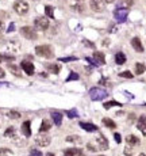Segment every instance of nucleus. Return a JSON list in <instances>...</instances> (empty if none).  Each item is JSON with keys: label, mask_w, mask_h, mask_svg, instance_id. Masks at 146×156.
Masks as SVG:
<instances>
[{"label": "nucleus", "mask_w": 146, "mask_h": 156, "mask_svg": "<svg viewBox=\"0 0 146 156\" xmlns=\"http://www.w3.org/2000/svg\"><path fill=\"white\" fill-rule=\"evenodd\" d=\"M7 117L11 119H19L20 118V113L19 112H15V110H10L7 112Z\"/></svg>", "instance_id": "a878e982"}, {"label": "nucleus", "mask_w": 146, "mask_h": 156, "mask_svg": "<svg viewBox=\"0 0 146 156\" xmlns=\"http://www.w3.org/2000/svg\"><path fill=\"white\" fill-rule=\"evenodd\" d=\"M103 124L106 125L107 128H110V129H115V128H117V124H115L111 118H103Z\"/></svg>", "instance_id": "b1692460"}, {"label": "nucleus", "mask_w": 146, "mask_h": 156, "mask_svg": "<svg viewBox=\"0 0 146 156\" xmlns=\"http://www.w3.org/2000/svg\"><path fill=\"white\" fill-rule=\"evenodd\" d=\"M34 25L38 30H42L43 31V30H46L49 27V20H47V18H45V16H38L34 19Z\"/></svg>", "instance_id": "423d86ee"}, {"label": "nucleus", "mask_w": 146, "mask_h": 156, "mask_svg": "<svg viewBox=\"0 0 146 156\" xmlns=\"http://www.w3.org/2000/svg\"><path fill=\"white\" fill-rule=\"evenodd\" d=\"M133 4H134V2H133V0H123V2H122V5H124V7H126V8L131 7Z\"/></svg>", "instance_id": "72a5a7b5"}, {"label": "nucleus", "mask_w": 146, "mask_h": 156, "mask_svg": "<svg viewBox=\"0 0 146 156\" xmlns=\"http://www.w3.org/2000/svg\"><path fill=\"white\" fill-rule=\"evenodd\" d=\"M99 84H107V80H106V79H100Z\"/></svg>", "instance_id": "49530a36"}, {"label": "nucleus", "mask_w": 146, "mask_h": 156, "mask_svg": "<svg viewBox=\"0 0 146 156\" xmlns=\"http://www.w3.org/2000/svg\"><path fill=\"white\" fill-rule=\"evenodd\" d=\"M66 115L69 117V118H77V117H79V112H77L76 109L68 110V112H66Z\"/></svg>", "instance_id": "c85d7f7f"}, {"label": "nucleus", "mask_w": 146, "mask_h": 156, "mask_svg": "<svg viewBox=\"0 0 146 156\" xmlns=\"http://www.w3.org/2000/svg\"><path fill=\"white\" fill-rule=\"evenodd\" d=\"M76 2H83V0H76Z\"/></svg>", "instance_id": "3c124183"}, {"label": "nucleus", "mask_w": 146, "mask_h": 156, "mask_svg": "<svg viewBox=\"0 0 146 156\" xmlns=\"http://www.w3.org/2000/svg\"><path fill=\"white\" fill-rule=\"evenodd\" d=\"M50 137L47 136V134H45V133H41V134H38L37 137H35V144L37 145H39V147H47L50 144Z\"/></svg>", "instance_id": "0eeeda50"}, {"label": "nucleus", "mask_w": 146, "mask_h": 156, "mask_svg": "<svg viewBox=\"0 0 146 156\" xmlns=\"http://www.w3.org/2000/svg\"><path fill=\"white\" fill-rule=\"evenodd\" d=\"M80 79V76L76 73V72H70L69 73V77L66 79V82H70V80H79Z\"/></svg>", "instance_id": "2f4dec72"}, {"label": "nucleus", "mask_w": 146, "mask_h": 156, "mask_svg": "<svg viewBox=\"0 0 146 156\" xmlns=\"http://www.w3.org/2000/svg\"><path fill=\"white\" fill-rule=\"evenodd\" d=\"M139 156H146V155H145V154H141V155H139Z\"/></svg>", "instance_id": "8fccbe9b"}, {"label": "nucleus", "mask_w": 146, "mask_h": 156, "mask_svg": "<svg viewBox=\"0 0 146 156\" xmlns=\"http://www.w3.org/2000/svg\"><path fill=\"white\" fill-rule=\"evenodd\" d=\"M72 10H76L77 12H81V11H84V7H81V5H72Z\"/></svg>", "instance_id": "c9c22d12"}, {"label": "nucleus", "mask_w": 146, "mask_h": 156, "mask_svg": "<svg viewBox=\"0 0 146 156\" xmlns=\"http://www.w3.org/2000/svg\"><path fill=\"white\" fill-rule=\"evenodd\" d=\"M3 30H4V23L0 20V33H3Z\"/></svg>", "instance_id": "c03bdc74"}, {"label": "nucleus", "mask_w": 146, "mask_h": 156, "mask_svg": "<svg viewBox=\"0 0 146 156\" xmlns=\"http://www.w3.org/2000/svg\"><path fill=\"white\" fill-rule=\"evenodd\" d=\"M145 71H146L145 64H142V62H137L135 64V73L137 75H142Z\"/></svg>", "instance_id": "5701e85b"}, {"label": "nucleus", "mask_w": 146, "mask_h": 156, "mask_svg": "<svg viewBox=\"0 0 146 156\" xmlns=\"http://www.w3.org/2000/svg\"><path fill=\"white\" fill-rule=\"evenodd\" d=\"M79 125H80V128H83V130L89 132V133H92V132H97V130H99V128H97V125L91 124V122H80Z\"/></svg>", "instance_id": "9d476101"}, {"label": "nucleus", "mask_w": 146, "mask_h": 156, "mask_svg": "<svg viewBox=\"0 0 146 156\" xmlns=\"http://www.w3.org/2000/svg\"><path fill=\"white\" fill-rule=\"evenodd\" d=\"M46 156H56V155H54V154H52V152H49V154H47Z\"/></svg>", "instance_id": "09e8293b"}, {"label": "nucleus", "mask_w": 146, "mask_h": 156, "mask_svg": "<svg viewBox=\"0 0 146 156\" xmlns=\"http://www.w3.org/2000/svg\"><path fill=\"white\" fill-rule=\"evenodd\" d=\"M22 133L25 134L26 137H30L31 136V124H30V121H25L22 124Z\"/></svg>", "instance_id": "dca6fc26"}, {"label": "nucleus", "mask_w": 146, "mask_h": 156, "mask_svg": "<svg viewBox=\"0 0 146 156\" xmlns=\"http://www.w3.org/2000/svg\"><path fill=\"white\" fill-rule=\"evenodd\" d=\"M4 76H5V72H4V69H2V68H0V79H3Z\"/></svg>", "instance_id": "79ce46f5"}, {"label": "nucleus", "mask_w": 146, "mask_h": 156, "mask_svg": "<svg viewBox=\"0 0 146 156\" xmlns=\"http://www.w3.org/2000/svg\"><path fill=\"white\" fill-rule=\"evenodd\" d=\"M20 68H22L23 71L26 72V73L29 75V76H31V75H34V64H32L31 61H27V60H23L22 62H20Z\"/></svg>", "instance_id": "6e6552de"}, {"label": "nucleus", "mask_w": 146, "mask_h": 156, "mask_svg": "<svg viewBox=\"0 0 146 156\" xmlns=\"http://www.w3.org/2000/svg\"><path fill=\"white\" fill-rule=\"evenodd\" d=\"M93 60L97 62V65H103V64H106V57H104V55L102 52H95L93 55Z\"/></svg>", "instance_id": "f3484780"}, {"label": "nucleus", "mask_w": 146, "mask_h": 156, "mask_svg": "<svg viewBox=\"0 0 146 156\" xmlns=\"http://www.w3.org/2000/svg\"><path fill=\"white\" fill-rule=\"evenodd\" d=\"M119 76L121 77H123V79H133V73L130 71H124V72H121V73H119Z\"/></svg>", "instance_id": "c756f323"}, {"label": "nucleus", "mask_w": 146, "mask_h": 156, "mask_svg": "<svg viewBox=\"0 0 146 156\" xmlns=\"http://www.w3.org/2000/svg\"><path fill=\"white\" fill-rule=\"evenodd\" d=\"M110 45V40H104L103 41V46H108Z\"/></svg>", "instance_id": "a18cd8bd"}, {"label": "nucleus", "mask_w": 146, "mask_h": 156, "mask_svg": "<svg viewBox=\"0 0 146 156\" xmlns=\"http://www.w3.org/2000/svg\"><path fill=\"white\" fill-rule=\"evenodd\" d=\"M127 15H129L127 8H118V10L114 11V16H115V19H117L119 23L126 22V20H127Z\"/></svg>", "instance_id": "20e7f679"}, {"label": "nucleus", "mask_w": 146, "mask_h": 156, "mask_svg": "<svg viewBox=\"0 0 146 156\" xmlns=\"http://www.w3.org/2000/svg\"><path fill=\"white\" fill-rule=\"evenodd\" d=\"M83 42H84L85 45H87V46H89V48H95V44L89 42V41H87V40H84V41H83Z\"/></svg>", "instance_id": "58836bf2"}, {"label": "nucleus", "mask_w": 146, "mask_h": 156, "mask_svg": "<svg viewBox=\"0 0 146 156\" xmlns=\"http://www.w3.org/2000/svg\"><path fill=\"white\" fill-rule=\"evenodd\" d=\"M30 156H42V152L37 151V149H32V151L30 152Z\"/></svg>", "instance_id": "f704fd0d"}, {"label": "nucleus", "mask_w": 146, "mask_h": 156, "mask_svg": "<svg viewBox=\"0 0 146 156\" xmlns=\"http://www.w3.org/2000/svg\"><path fill=\"white\" fill-rule=\"evenodd\" d=\"M66 141L68 143H77V141H80V137L79 136H68Z\"/></svg>", "instance_id": "473e14b6"}, {"label": "nucleus", "mask_w": 146, "mask_h": 156, "mask_svg": "<svg viewBox=\"0 0 146 156\" xmlns=\"http://www.w3.org/2000/svg\"><path fill=\"white\" fill-rule=\"evenodd\" d=\"M137 126H138V129L142 132V134H144V136H146V117H145V115H141V117H139Z\"/></svg>", "instance_id": "4468645a"}, {"label": "nucleus", "mask_w": 146, "mask_h": 156, "mask_svg": "<svg viewBox=\"0 0 146 156\" xmlns=\"http://www.w3.org/2000/svg\"><path fill=\"white\" fill-rule=\"evenodd\" d=\"M0 62H2V57H0Z\"/></svg>", "instance_id": "603ef678"}, {"label": "nucleus", "mask_w": 146, "mask_h": 156, "mask_svg": "<svg viewBox=\"0 0 146 156\" xmlns=\"http://www.w3.org/2000/svg\"><path fill=\"white\" fill-rule=\"evenodd\" d=\"M29 3L25 2V0H16L14 3V11L18 15H26L29 12Z\"/></svg>", "instance_id": "7ed1b4c3"}, {"label": "nucleus", "mask_w": 146, "mask_h": 156, "mask_svg": "<svg viewBox=\"0 0 146 156\" xmlns=\"http://www.w3.org/2000/svg\"><path fill=\"white\" fill-rule=\"evenodd\" d=\"M4 136H5V137H12V139H14V137H15V128L10 126V128L7 129V130L4 132Z\"/></svg>", "instance_id": "cd10ccee"}, {"label": "nucleus", "mask_w": 146, "mask_h": 156, "mask_svg": "<svg viewBox=\"0 0 146 156\" xmlns=\"http://www.w3.org/2000/svg\"><path fill=\"white\" fill-rule=\"evenodd\" d=\"M89 7H91V10L95 11V12H102L104 10V2L103 0H91Z\"/></svg>", "instance_id": "1a4fd4ad"}, {"label": "nucleus", "mask_w": 146, "mask_h": 156, "mask_svg": "<svg viewBox=\"0 0 146 156\" xmlns=\"http://www.w3.org/2000/svg\"><path fill=\"white\" fill-rule=\"evenodd\" d=\"M114 106H118V107H121L122 106V103H119V102L117 101H108V102H106L104 103V109H111V107H114Z\"/></svg>", "instance_id": "393cba45"}, {"label": "nucleus", "mask_w": 146, "mask_h": 156, "mask_svg": "<svg viewBox=\"0 0 146 156\" xmlns=\"http://www.w3.org/2000/svg\"><path fill=\"white\" fill-rule=\"evenodd\" d=\"M12 154V151L8 148H0V156H10Z\"/></svg>", "instance_id": "7c9ffc66"}, {"label": "nucleus", "mask_w": 146, "mask_h": 156, "mask_svg": "<svg viewBox=\"0 0 146 156\" xmlns=\"http://www.w3.org/2000/svg\"><path fill=\"white\" fill-rule=\"evenodd\" d=\"M72 60H76V57H64V58H59V61L66 62V61H72Z\"/></svg>", "instance_id": "4c0bfd02"}, {"label": "nucleus", "mask_w": 146, "mask_h": 156, "mask_svg": "<svg viewBox=\"0 0 146 156\" xmlns=\"http://www.w3.org/2000/svg\"><path fill=\"white\" fill-rule=\"evenodd\" d=\"M64 156H84V154L80 148H68L64 151Z\"/></svg>", "instance_id": "9b49d317"}, {"label": "nucleus", "mask_w": 146, "mask_h": 156, "mask_svg": "<svg viewBox=\"0 0 146 156\" xmlns=\"http://www.w3.org/2000/svg\"><path fill=\"white\" fill-rule=\"evenodd\" d=\"M52 118H53V122H54L57 126H61V124H62V114L61 113L53 110L52 112Z\"/></svg>", "instance_id": "2eb2a0df"}, {"label": "nucleus", "mask_w": 146, "mask_h": 156, "mask_svg": "<svg viewBox=\"0 0 146 156\" xmlns=\"http://www.w3.org/2000/svg\"><path fill=\"white\" fill-rule=\"evenodd\" d=\"M124 155H126V156H131V149H130V148H124Z\"/></svg>", "instance_id": "ea45409f"}, {"label": "nucleus", "mask_w": 146, "mask_h": 156, "mask_svg": "<svg viewBox=\"0 0 146 156\" xmlns=\"http://www.w3.org/2000/svg\"><path fill=\"white\" fill-rule=\"evenodd\" d=\"M89 97L92 101H102L108 97V92L104 88H100V87H93V88L89 90Z\"/></svg>", "instance_id": "f257e3e1"}, {"label": "nucleus", "mask_w": 146, "mask_h": 156, "mask_svg": "<svg viewBox=\"0 0 146 156\" xmlns=\"http://www.w3.org/2000/svg\"><path fill=\"white\" fill-rule=\"evenodd\" d=\"M50 128H52V124H50L49 119H42V125L39 128L41 133H46L47 130H50Z\"/></svg>", "instance_id": "aec40b11"}, {"label": "nucleus", "mask_w": 146, "mask_h": 156, "mask_svg": "<svg viewBox=\"0 0 146 156\" xmlns=\"http://www.w3.org/2000/svg\"><path fill=\"white\" fill-rule=\"evenodd\" d=\"M87 147H88V149H91V151H93V152H95V151H96V147H95V145H92V144H91V143H89V144H88V145H87Z\"/></svg>", "instance_id": "a19ab883"}, {"label": "nucleus", "mask_w": 146, "mask_h": 156, "mask_svg": "<svg viewBox=\"0 0 146 156\" xmlns=\"http://www.w3.org/2000/svg\"><path fill=\"white\" fill-rule=\"evenodd\" d=\"M126 143L129 144L130 147H133V145H138L139 144V139L137 136H134V134H129V136L126 137Z\"/></svg>", "instance_id": "a211bd4d"}, {"label": "nucleus", "mask_w": 146, "mask_h": 156, "mask_svg": "<svg viewBox=\"0 0 146 156\" xmlns=\"http://www.w3.org/2000/svg\"><path fill=\"white\" fill-rule=\"evenodd\" d=\"M14 29H15V25H14V23H11V25H10V27H8V30H7V31L10 33V31H12Z\"/></svg>", "instance_id": "37998d69"}, {"label": "nucleus", "mask_w": 146, "mask_h": 156, "mask_svg": "<svg viewBox=\"0 0 146 156\" xmlns=\"http://www.w3.org/2000/svg\"><path fill=\"white\" fill-rule=\"evenodd\" d=\"M99 156H103V155H99Z\"/></svg>", "instance_id": "864d4df0"}, {"label": "nucleus", "mask_w": 146, "mask_h": 156, "mask_svg": "<svg viewBox=\"0 0 146 156\" xmlns=\"http://www.w3.org/2000/svg\"><path fill=\"white\" fill-rule=\"evenodd\" d=\"M96 143H97V148H99L100 151H104V149L108 148V140H107L104 136H99V137H97Z\"/></svg>", "instance_id": "f8f14e48"}, {"label": "nucleus", "mask_w": 146, "mask_h": 156, "mask_svg": "<svg viewBox=\"0 0 146 156\" xmlns=\"http://www.w3.org/2000/svg\"><path fill=\"white\" fill-rule=\"evenodd\" d=\"M45 12H46V15L49 18H54V8L52 7V5H46V7H45Z\"/></svg>", "instance_id": "bb28decb"}, {"label": "nucleus", "mask_w": 146, "mask_h": 156, "mask_svg": "<svg viewBox=\"0 0 146 156\" xmlns=\"http://www.w3.org/2000/svg\"><path fill=\"white\" fill-rule=\"evenodd\" d=\"M115 0H106V3H108V4H111V3H114Z\"/></svg>", "instance_id": "de8ad7c7"}, {"label": "nucleus", "mask_w": 146, "mask_h": 156, "mask_svg": "<svg viewBox=\"0 0 146 156\" xmlns=\"http://www.w3.org/2000/svg\"><path fill=\"white\" fill-rule=\"evenodd\" d=\"M46 68H47V71H50L52 73H58V72L61 71V65H58V64H47Z\"/></svg>", "instance_id": "4be33fe9"}, {"label": "nucleus", "mask_w": 146, "mask_h": 156, "mask_svg": "<svg viewBox=\"0 0 146 156\" xmlns=\"http://www.w3.org/2000/svg\"><path fill=\"white\" fill-rule=\"evenodd\" d=\"M8 69H10V72H11L12 75H15V76H18V77L22 76V72H20V68L18 67V65H15V64H10V65H8Z\"/></svg>", "instance_id": "6ab92c4d"}, {"label": "nucleus", "mask_w": 146, "mask_h": 156, "mask_svg": "<svg viewBox=\"0 0 146 156\" xmlns=\"http://www.w3.org/2000/svg\"><path fill=\"white\" fill-rule=\"evenodd\" d=\"M131 46L134 48V50H137V52H139V53L144 52V45H142L141 40H139L138 37H134L131 40Z\"/></svg>", "instance_id": "ddd939ff"}, {"label": "nucleus", "mask_w": 146, "mask_h": 156, "mask_svg": "<svg viewBox=\"0 0 146 156\" xmlns=\"http://www.w3.org/2000/svg\"><path fill=\"white\" fill-rule=\"evenodd\" d=\"M114 139H115V141H117L118 144L122 143V137H121V134L119 133H114Z\"/></svg>", "instance_id": "e433bc0d"}, {"label": "nucleus", "mask_w": 146, "mask_h": 156, "mask_svg": "<svg viewBox=\"0 0 146 156\" xmlns=\"http://www.w3.org/2000/svg\"><path fill=\"white\" fill-rule=\"evenodd\" d=\"M20 34L25 38H27V40H35V38H37L35 30L32 27H30V26H23V27L20 29Z\"/></svg>", "instance_id": "39448f33"}, {"label": "nucleus", "mask_w": 146, "mask_h": 156, "mask_svg": "<svg viewBox=\"0 0 146 156\" xmlns=\"http://www.w3.org/2000/svg\"><path fill=\"white\" fill-rule=\"evenodd\" d=\"M35 53L37 56L43 57V58H52L53 56V49L49 46V45H39V46L35 48Z\"/></svg>", "instance_id": "f03ea898"}, {"label": "nucleus", "mask_w": 146, "mask_h": 156, "mask_svg": "<svg viewBox=\"0 0 146 156\" xmlns=\"http://www.w3.org/2000/svg\"><path fill=\"white\" fill-rule=\"evenodd\" d=\"M115 62H117L118 65H122L126 62V55L122 52H118L117 55H115Z\"/></svg>", "instance_id": "412c9836"}]
</instances>
